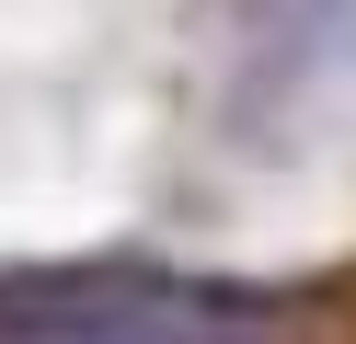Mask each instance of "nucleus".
Masks as SVG:
<instances>
[{
  "instance_id": "obj_1",
  "label": "nucleus",
  "mask_w": 356,
  "mask_h": 344,
  "mask_svg": "<svg viewBox=\"0 0 356 344\" xmlns=\"http://www.w3.org/2000/svg\"><path fill=\"white\" fill-rule=\"evenodd\" d=\"M356 104V0H218L207 126L241 161H299Z\"/></svg>"
}]
</instances>
